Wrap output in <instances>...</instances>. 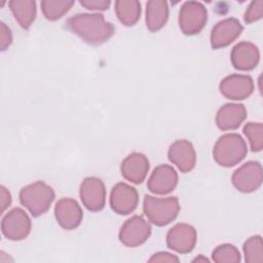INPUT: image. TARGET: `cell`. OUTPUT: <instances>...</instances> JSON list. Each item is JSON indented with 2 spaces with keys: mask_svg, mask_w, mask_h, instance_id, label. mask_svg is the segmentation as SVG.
Wrapping results in <instances>:
<instances>
[{
  "mask_svg": "<svg viewBox=\"0 0 263 263\" xmlns=\"http://www.w3.org/2000/svg\"><path fill=\"white\" fill-rule=\"evenodd\" d=\"M212 258L217 263H237L240 261V254L239 251L233 245L224 243L218 246L213 251Z\"/></svg>",
  "mask_w": 263,
  "mask_h": 263,
  "instance_id": "obj_25",
  "label": "cell"
},
{
  "mask_svg": "<svg viewBox=\"0 0 263 263\" xmlns=\"http://www.w3.org/2000/svg\"><path fill=\"white\" fill-rule=\"evenodd\" d=\"M67 28L91 45L106 42L113 34L114 27L101 13H78L67 20Z\"/></svg>",
  "mask_w": 263,
  "mask_h": 263,
  "instance_id": "obj_1",
  "label": "cell"
},
{
  "mask_svg": "<svg viewBox=\"0 0 263 263\" xmlns=\"http://www.w3.org/2000/svg\"><path fill=\"white\" fill-rule=\"evenodd\" d=\"M263 15V1H253L249 5L248 9L245 12V22L248 24H251L253 22H256L260 20Z\"/></svg>",
  "mask_w": 263,
  "mask_h": 263,
  "instance_id": "obj_27",
  "label": "cell"
},
{
  "mask_svg": "<svg viewBox=\"0 0 263 263\" xmlns=\"http://www.w3.org/2000/svg\"><path fill=\"white\" fill-rule=\"evenodd\" d=\"M143 210L150 222L157 226H164L177 218L180 204L178 198L174 196L160 198L145 195Z\"/></svg>",
  "mask_w": 263,
  "mask_h": 263,
  "instance_id": "obj_4",
  "label": "cell"
},
{
  "mask_svg": "<svg viewBox=\"0 0 263 263\" xmlns=\"http://www.w3.org/2000/svg\"><path fill=\"white\" fill-rule=\"evenodd\" d=\"M197 234L194 227L185 223L176 224L166 234L167 247L180 254L191 252L196 243Z\"/></svg>",
  "mask_w": 263,
  "mask_h": 263,
  "instance_id": "obj_9",
  "label": "cell"
},
{
  "mask_svg": "<svg viewBox=\"0 0 263 263\" xmlns=\"http://www.w3.org/2000/svg\"><path fill=\"white\" fill-rule=\"evenodd\" d=\"M9 7L22 28L28 29L36 16V3L32 0H12Z\"/></svg>",
  "mask_w": 263,
  "mask_h": 263,
  "instance_id": "obj_21",
  "label": "cell"
},
{
  "mask_svg": "<svg viewBox=\"0 0 263 263\" xmlns=\"http://www.w3.org/2000/svg\"><path fill=\"white\" fill-rule=\"evenodd\" d=\"M54 199L52 188L42 181H37L22 188L20 192L21 203L34 216L38 217L48 211Z\"/></svg>",
  "mask_w": 263,
  "mask_h": 263,
  "instance_id": "obj_3",
  "label": "cell"
},
{
  "mask_svg": "<svg viewBox=\"0 0 263 263\" xmlns=\"http://www.w3.org/2000/svg\"><path fill=\"white\" fill-rule=\"evenodd\" d=\"M149 262H179V258L167 252H159L154 254Z\"/></svg>",
  "mask_w": 263,
  "mask_h": 263,
  "instance_id": "obj_30",
  "label": "cell"
},
{
  "mask_svg": "<svg viewBox=\"0 0 263 263\" xmlns=\"http://www.w3.org/2000/svg\"><path fill=\"white\" fill-rule=\"evenodd\" d=\"M200 261H202V262H209V260H208L206 258L202 257V256H199L198 258H196V259L193 260V262H200Z\"/></svg>",
  "mask_w": 263,
  "mask_h": 263,
  "instance_id": "obj_32",
  "label": "cell"
},
{
  "mask_svg": "<svg viewBox=\"0 0 263 263\" xmlns=\"http://www.w3.org/2000/svg\"><path fill=\"white\" fill-rule=\"evenodd\" d=\"M149 171V161L147 157L138 152L126 156L121 163V175L127 181L140 184L142 183Z\"/></svg>",
  "mask_w": 263,
  "mask_h": 263,
  "instance_id": "obj_17",
  "label": "cell"
},
{
  "mask_svg": "<svg viewBox=\"0 0 263 263\" xmlns=\"http://www.w3.org/2000/svg\"><path fill=\"white\" fill-rule=\"evenodd\" d=\"M1 230L3 235L8 239H24L31 231V220L24 210L15 208L3 217Z\"/></svg>",
  "mask_w": 263,
  "mask_h": 263,
  "instance_id": "obj_6",
  "label": "cell"
},
{
  "mask_svg": "<svg viewBox=\"0 0 263 263\" xmlns=\"http://www.w3.org/2000/svg\"><path fill=\"white\" fill-rule=\"evenodd\" d=\"M243 28L239 21L228 17L220 21L212 30L211 45L213 48H221L232 43L242 32Z\"/></svg>",
  "mask_w": 263,
  "mask_h": 263,
  "instance_id": "obj_15",
  "label": "cell"
},
{
  "mask_svg": "<svg viewBox=\"0 0 263 263\" xmlns=\"http://www.w3.org/2000/svg\"><path fill=\"white\" fill-rule=\"evenodd\" d=\"M254 81L249 75L232 74L225 77L220 83L221 93L230 100H243L252 95Z\"/></svg>",
  "mask_w": 263,
  "mask_h": 263,
  "instance_id": "obj_12",
  "label": "cell"
},
{
  "mask_svg": "<svg viewBox=\"0 0 263 263\" xmlns=\"http://www.w3.org/2000/svg\"><path fill=\"white\" fill-rule=\"evenodd\" d=\"M167 156L171 162L177 165L182 173L190 172L196 162V155L192 144L187 140L174 142L168 149Z\"/></svg>",
  "mask_w": 263,
  "mask_h": 263,
  "instance_id": "obj_16",
  "label": "cell"
},
{
  "mask_svg": "<svg viewBox=\"0 0 263 263\" xmlns=\"http://www.w3.org/2000/svg\"><path fill=\"white\" fill-rule=\"evenodd\" d=\"M243 134L249 139L252 151H261L263 148V125L262 123L248 122L243 127Z\"/></svg>",
  "mask_w": 263,
  "mask_h": 263,
  "instance_id": "obj_26",
  "label": "cell"
},
{
  "mask_svg": "<svg viewBox=\"0 0 263 263\" xmlns=\"http://www.w3.org/2000/svg\"><path fill=\"white\" fill-rule=\"evenodd\" d=\"M54 216L62 228L72 230L80 225L83 213L75 199L66 197L57 202L54 208Z\"/></svg>",
  "mask_w": 263,
  "mask_h": 263,
  "instance_id": "obj_13",
  "label": "cell"
},
{
  "mask_svg": "<svg viewBox=\"0 0 263 263\" xmlns=\"http://www.w3.org/2000/svg\"><path fill=\"white\" fill-rule=\"evenodd\" d=\"M248 148L245 140L235 133L226 134L219 138L213 150L216 162L229 167L240 162L247 155Z\"/></svg>",
  "mask_w": 263,
  "mask_h": 263,
  "instance_id": "obj_2",
  "label": "cell"
},
{
  "mask_svg": "<svg viewBox=\"0 0 263 263\" xmlns=\"http://www.w3.org/2000/svg\"><path fill=\"white\" fill-rule=\"evenodd\" d=\"M115 12L125 26L135 25L141 15V4L136 0H118L115 2Z\"/></svg>",
  "mask_w": 263,
  "mask_h": 263,
  "instance_id": "obj_22",
  "label": "cell"
},
{
  "mask_svg": "<svg viewBox=\"0 0 263 263\" xmlns=\"http://www.w3.org/2000/svg\"><path fill=\"white\" fill-rule=\"evenodd\" d=\"M208 18L205 7L198 1L185 2L179 12V25L185 35H194L199 33Z\"/></svg>",
  "mask_w": 263,
  "mask_h": 263,
  "instance_id": "obj_5",
  "label": "cell"
},
{
  "mask_svg": "<svg viewBox=\"0 0 263 263\" xmlns=\"http://www.w3.org/2000/svg\"><path fill=\"white\" fill-rule=\"evenodd\" d=\"M245 261L248 263H260L263 261L262 238L260 235L250 237L243 243Z\"/></svg>",
  "mask_w": 263,
  "mask_h": 263,
  "instance_id": "obj_24",
  "label": "cell"
},
{
  "mask_svg": "<svg viewBox=\"0 0 263 263\" xmlns=\"http://www.w3.org/2000/svg\"><path fill=\"white\" fill-rule=\"evenodd\" d=\"M151 234V225L141 216L127 219L119 231V240L126 247L135 248L144 243Z\"/></svg>",
  "mask_w": 263,
  "mask_h": 263,
  "instance_id": "obj_7",
  "label": "cell"
},
{
  "mask_svg": "<svg viewBox=\"0 0 263 263\" xmlns=\"http://www.w3.org/2000/svg\"><path fill=\"white\" fill-rule=\"evenodd\" d=\"M80 4L87 9L90 10H105L109 7L110 1L109 0H81Z\"/></svg>",
  "mask_w": 263,
  "mask_h": 263,
  "instance_id": "obj_28",
  "label": "cell"
},
{
  "mask_svg": "<svg viewBox=\"0 0 263 263\" xmlns=\"http://www.w3.org/2000/svg\"><path fill=\"white\" fill-rule=\"evenodd\" d=\"M232 184L243 193L257 190L262 184V167L258 161H248L232 175Z\"/></svg>",
  "mask_w": 263,
  "mask_h": 263,
  "instance_id": "obj_8",
  "label": "cell"
},
{
  "mask_svg": "<svg viewBox=\"0 0 263 263\" xmlns=\"http://www.w3.org/2000/svg\"><path fill=\"white\" fill-rule=\"evenodd\" d=\"M168 18L167 2L151 0L146 3V26L151 32L160 30Z\"/></svg>",
  "mask_w": 263,
  "mask_h": 263,
  "instance_id": "obj_20",
  "label": "cell"
},
{
  "mask_svg": "<svg viewBox=\"0 0 263 263\" xmlns=\"http://www.w3.org/2000/svg\"><path fill=\"white\" fill-rule=\"evenodd\" d=\"M80 198L87 210L101 211L106 201V189L102 180L96 177L85 178L80 186Z\"/></svg>",
  "mask_w": 263,
  "mask_h": 263,
  "instance_id": "obj_10",
  "label": "cell"
},
{
  "mask_svg": "<svg viewBox=\"0 0 263 263\" xmlns=\"http://www.w3.org/2000/svg\"><path fill=\"white\" fill-rule=\"evenodd\" d=\"M258 47L247 41L239 42L231 50V63L235 69L249 71L254 69L259 62Z\"/></svg>",
  "mask_w": 263,
  "mask_h": 263,
  "instance_id": "obj_18",
  "label": "cell"
},
{
  "mask_svg": "<svg viewBox=\"0 0 263 263\" xmlns=\"http://www.w3.org/2000/svg\"><path fill=\"white\" fill-rule=\"evenodd\" d=\"M12 37L10 29L3 23H0V43H1V50H5L11 43Z\"/></svg>",
  "mask_w": 263,
  "mask_h": 263,
  "instance_id": "obj_29",
  "label": "cell"
},
{
  "mask_svg": "<svg viewBox=\"0 0 263 263\" xmlns=\"http://www.w3.org/2000/svg\"><path fill=\"white\" fill-rule=\"evenodd\" d=\"M73 4L74 1L68 0H45L41 2V9L47 20L55 21L62 17Z\"/></svg>",
  "mask_w": 263,
  "mask_h": 263,
  "instance_id": "obj_23",
  "label": "cell"
},
{
  "mask_svg": "<svg viewBox=\"0 0 263 263\" xmlns=\"http://www.w3.org/2000/svg\"><path fill=\"white\" fill-rule=\"evenodd\" d=\"M138 201V191L125 183L116 184L111 191L110 205L119 215H128L134 212Z\"/></svg>",
  "mask_w": 263,
  "mask_h": 263,
  "instance_id": "obj_11",
  "label": "cell"
},
{
  "mask_svg": "<svg viewBox=\"0 0 263 263\" xmlns=\"http://www.w3.org/2000/svg\"><path fill=\"white\" fill-rule=\"evenodd\" d=\"M0 196H1V212L3 213L11 203V196L9 191L4 186H1Z\"/></svg>",
  "mask_w": 263,
  "mask_h": 263,
  "instance_id": "obj_31",
  "label": "cell"
},
{
  "mask_svg": "<svg viewBox=\"0 0 263 263\" xmlns=\"http://www.w3.org/2000/svg\"><path fill=\"white\" fill-rule=\"evenodd\" d=\"M178 184V174L167 164H160L154 168L147 182L148 189L155 194H167Z\"/></svg>",
  "mask_w": 263,
  "mask_h": 263,
  "instance_id": "obj_14",
  "label": "cell"
},
{
  "mask_svg": "<svg viewBox=\"0 0 263 263\" xmlns=\"http://www.w3.org/2000/svg\"><path fill=\"white\" fill-rule=\"evenodd\" d=\"M247 117V110L241 104H225L216 115V123L222 130L237 128Z\"/></svg>",
  "mask_w": 263,
  "mask_h": 263,
  "instance_id": "obj_19",
  "label": "cell"
}]
</instances>
